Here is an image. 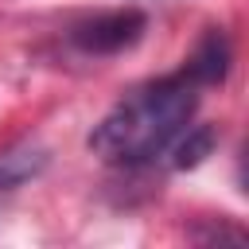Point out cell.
<instances>
[{"label": "cell", "instance_id": "obj_1", "mask_svg": "<svg viewBox=\"0 0 249 249\" xmlns=\"http://www.w3.org/2000/svg\"><path fill=\"white\" fill-rule=\"evenodd\" d=\"M195 105H198V82H191L187 74L160 78L124 97L121 105H113L97 121V128L89 132V152L101 156L105 163L124 167L148 163L163 156L175 144V136L191 124Z\"/></svg>", "mask_w": 249, "mask_h": 249}, {"label": "cell", "instance_id": "obj_2", "mask_svg": "<svg viewBox=\"0 0 249 249\" xmlns=\"http://www.w3.org/2000/svg\"><path fill=\"white\" fill-rule=\"evenodd\" d=\"M144 27H148V19L136 8L101 12V16H89V19L74 23L70 27V43L78 51H86V54H121L144 35Z\"/></svg>", "mask_w": 249, "mask_h": 249}, {"label": "cell", "instance_id": "obj_3", "mask_svg": "<svg viewBox=\"0 0 249 249\" xmlns=\"http://www.w3.org/2000/svg\"><path fill=\"white\" fill-rule=\"evenodd\" d=\"M226 70H230V43H226L222 31H206L202 43L195 47V54L187 58L183 74L198 86H214V82L226 78Z\"/></svg>", "mask_w": 249, "mask_h": 249}, {"label": "cell", "instance_id": "obj_4", "mask_svg": "<svg viewBox=\"0 0 249 249\" xmlns=\"http://www.w3.org/2000/svg\"><path fill=\"white\" fill-rule=\"evenodd\" d=\"M175 167H195V163H202L206 156H210V148H214V132L206 128V124H198V128H183L179 136H175Z\"/></svg>", "mask_w": 249, "mask_h": 249}, {"label": "cell", "instance_id": "obj_5", "mask_svg": "<svg viewBox=\"0 0 249 249\" xmlns=\"http://www.w3.org/2000/svg\"><path fill=\"white\" fill-rule=\"evenodd\" d=\"M39 167H43V156L39 152L27 156V148H12V152L0 156V187H16L19 179L35 175Z\"/></svg>", "mask_w": 249, "mask_h": 249}]
</instances>
